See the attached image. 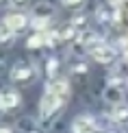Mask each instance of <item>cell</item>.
<instances>
[{"instance_id":"cell-9","label":"cell","mask_w":128,"mask_h":133,"mask_svg":"<svg viewBox=\"0 0 128 133\" xmlns=\"http://www.w3.org/2000/svg\"><path fill=\"white\" fill-rule=\"evenodd\" d=\"M26 46L28 48H41V46H48V35L46 33H33V35L26 39Z\"/></svg>"},{"instance_id":"cell-16","label":"cell","mask_w":128,"mask_h":133,"mask_svg":"<svg viewBox=\"0 0 128 133\" xmlns=\"http://www.w3.org/2000/svg\"><path fill=\"white\" fill-rule=\"evenodd\" d=\"M31 133H37V131H31Z\"/></svg>"},{"instance_id":"cell-14","label":"cell","mask_w":128,"mask_h":133,"mask_svg":"<svg viewBox=\"0 0 128 133\" xmlns=\"http://www.w3.org/2000/svg\"><path fill=\"white\" fill-rule=\"evenodd\" d=\"M0 133H11V129H9V127H2V131H0Z\"/></svg>"},{"instance_id":"cell-6","label":"cell","mask_w":128,"mask_h":133,"mask_svg":"<svg viewBox=\"0 0 128 133\" xmlns=\"http://www.w3.org/2000/svg\"><path fill=\"white\" fill-rule=\"evenodd\" d=\"M48 92H52V94H57V96H61L65 101L67 98V94H70V85H67V81L65 79H50V83H48Z\"/></svg>"},{"instance_id":"cell-13","label":"cell","mask_w":128,"mask_h":133,"mask_svg":"<svg viewBox=\"0 0 128 133\" xmlns=\"http://www.w3.org/2000/svg\"><path fill=\"white\" fill-rule=\"evenodd\" d=\"M82 2L85 0H61V4L67 9H78V7H82Z\"/></svg>"},{"instance_id":"cell-3","label":"cell","mask_w":128,"mask_h":133,"mask_svg":"<svg viewBox=\"0 0 128 133\" xmlns=\"http://www.w3.org/2000/svg\"><path fill=\"white\" fill-rule=\"evenodd\" d=\"M33 74H35V70L26 61H18L11 68V81H15V83H28L33 79Z\"/></svg>"},{"instance_id":"cell-15","label":"cell","mask_w":128,"mask_h":133,"mask_svg":"<svg viewBox=\"0 0 128 133\" xmlns=\"http://www.w3.org/2000/svg\"><path fill=\"white\" fill-rule=\"evenodd\" d=\"M93 133H111V131H93Z\"/></svg>"},{"instance_id":"cell-4","label":"cell","mask_w":128,"mask_h":133,"mask_svg":"<svg viewBox=\"0 0 128 133\" xmlns=\"http://www.w3.org/2000/svg\"><path fill=\"white\" fill-rule=\"evenodd\" d=\"M26 24H28V18H26L24 13H20V11H15V13H9L7 18H4V26H7L9 31L13 33H20L26 29Z\"/></svg>"},{"instance_id":"cell-11","label":"cell","mask_w":128,"mask_h":133,"mask_svg":"<svg viewBox=\"0 0 128 133\" xmlns=\"http://www.w3.org/2000/svg\"><path fill=\"white\" fill-rule=\"evenodd\" d=\"M57 70H59V61H57L54 57H50V59H48V63H46V72H48V76H50V79H54Z\"/></svg>"},{"instance_id":"cell-1","label":"cell","mask_w":128,"mask_h":133,"mask_svg":"<svg viewBox=\"0 0 128 133\" xmlns=\"http://www.w3.org/2000/svg\"><path fill=\"white\" fill-rule=\"evenodd\" d=\"M61 103H63V98H61V96H57V94H52V92L46 90V94L41 96V103H39V114H41V118H43V120L52 118V116L59 111Z\"/></svg>"},{"instance_id":"cell-12","label":"cell","mask_w":128,"mask_h":133,"mask_svg":"<svg viewBox=\"0 0 128 133\" xmlns=\"http://www.w3.org/2000/svg\"><path fill=\"white\" fill-rule=\"evenodd\" d=\"M119 94H122V92L117 90V87H109V90H107V101L119 105Z\"/></svg>"},{"instance_id":"cell-7","label":"cell","mask_w":128,"mask_h":133,"mask_svg":"<svg viewBox=\"0 0 128 133\" xmlns=\"http://www.w3.org/2000/svg\"><path fill=\"white\" fill-rule=\"evenodd\" d=\"M20 101H22V98H20V94H18V92L7 90V92L2 94V98H0V105H2L4 111H11V109H15V107L20 105Z\"/></svg>"},{"instance_id":"cell-10","label":"cell","mask_w":128,"mask_h":133,"mask_svg":"<svg viewBox=\"0 0 128 133\" xmlns=\"http://www.w3.org/2000/svg\"><path fill=\"white\" fill-rule=\"evenodd\" d=\"M48 22H50V18H48V15H35V18L31 20V24H33V29H35L37 33H46Z\"/></svg>"},{"instance_id":"cell-8","label":"cell","mask_w":128,"mask_h":133,"mask_svg":"<svg viewBox=\"0 0 128 133\" xmlns=\"http://www.w3.org/2000/svg\"><path fill=\"white\" fill-rule=\"evenodd\" d=\"M111 118L119 124H128V105H124V103L115 105L113 111H111Z\"/></svg>"},{"instance_id":"cell-2","label":"cell","mask_w":128,"mask_h":133,"mask_svg":"<svg viewBox=\"0 0 128 133\" xmlns=\"http://www.w3.org/2000/svg\"><path fill=\"white\" fill-rule=\"evenodd\" d=\"M89 55H91L98 63H113L115 57H117L115 48L109 46V44H104V42H98L96 46H91V48H89Z\"/></svg>"},{"instance_id":"cell-5","label":"cell","mask_w":128,"mask_h":133,"mask_svg":"<svg viewBox=\"0 0 128 133\" xmlns=\"http://www.w3.org/2000/svg\"><path fill=\"white\" fill-rule=\"evenodd\" d=\"M93 131L98 129H96V120L91 116H78L72 122V133H93Z\"/></svg>"}]
</instances>
